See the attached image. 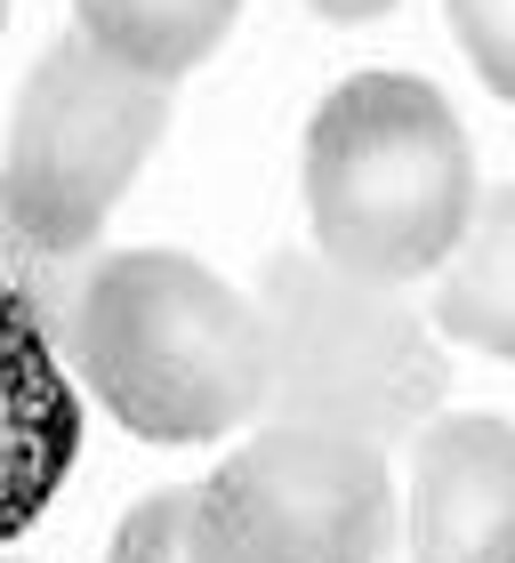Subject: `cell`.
Masks as SVG:
<instances>
[{
  "label": "cell",
  "mask_w": 515,
  "mask_h": 563,
  "mask_svg": "<svg viewBox=\"0 0 515 563\" xmlns=\"http://www.w3.org/2000/svg\"><path fill=\"white\" fill-rule=\"evenodd\" d=\"M315 16H330V24H371V16H386L395 0H306Z\"/></svg>",
  "instance_id": "12"
},
{
  "label": "cell",
  "mask_w": 515,
  "mask_h": 563,
  "mask_svg": "<svg viewBox=\"0 0 515 563\" xmlns=\"http://www.w3.org/2000/svg\"><path fill=\"white\" fill-rule=\"evenodd\" d=\"M443 16L468 65L483 73V89L515 106V0H443Z\"/></svg>",
  "instance_id": "11"
},
{
  "label": "cell",
  "mask_w": 515,
  "mask_h": 563,
  "mask_svg": "<svg viewBox=\"0 0 515 563\" xmlns=\"http://www.w3.org/2000/svg\"><path fill=\"white\" fill-rule=\"evenodd\" d=\"M73 9H81V41L89 48H106L113 65L177 89L194 65H210V48L226 33H234L242 0H73Z\"/></svg>",
  "instance_id": "9"
},
{
  "label": "cell",
  "mask_w": 515,
  "mask_h": 563,
  "mask_svg": "<svg viewBox=\"0 0 515 563\" xmlns=\"http://www.w3.org/2000/svg\"><path fill=\"white\" fill-rule=\"evenodd\" d=\"M33 290L73 387L145 443H218L266 411L258 306L186 250H89Z\"/></svg>",
  "instance_id": "1"
},
{
  "label": "cell",
  "mask_w": 515,
  "mask_h": 563,
  "mask_svg": "<svg viewBox=\"0 0 515 563\" xmlns=\"http://www.w3.org/2000/svg\"><path fill=\"white\" fill-rule=\"evenodd\" d=\"M169 130V89L65 33L24 73L0 153V242L24 274L89 258Z\"/></svg>",
  "instance_id": "4"
},
{
  "label": "cell",
  "mask_w": 515,
  "mask_h": 563,
  "mask_svg": "<svg viewBox=\"0 0 515 563\" xmlns=\"http://www.w3.org/2000/svg\"><path fill=\"white\" fill-rule=\"evenodd\" d=\"M106 563H201L194 555V492H145L129 516L113 523Z\"/></svg>",
  "instance_id": "10"
},
{
  "label": "cell",
  "mask_w": 515,
  "mask_h": 563,
  "mask_svg": "<svg viewBox=\"0 0 515 563\" xmlns=\"http://www.w3.org/2000/svg\"><path fill=\"white\" fill-rule=\"evenodd\" d=\"M395 540L386 451L266 419L194 483L201 563H379Z\"/></svg>",
  "instance_id": "5"
},
{
  "label": "cell",
  "mask_w": 515,
  "mask_h": 563,
  "mask_svg": "<svg viewBox=\"0 0 515 563\" xmlns=\"http://www.w3.org/2000/svg\"><path fill=\"white\" fill-rule=\"evenodd\" d=\"M315 250L371 282H419L475 210V145L419 73H354L315 106L298 153Z\"/></svg>",
  "instance_id": "2"
},
{
  "label": "cell",
  "mask_w": 515,
  "mask_h": 563,
  "mask_svg": "<svg viewBox=\"0 0 515 563\" xmlns=\"http://www.w3.org/2000/svg\"><path fill=\"white\" fill-rule=\"evenodd\" d=\"M81 459V387L48 330V306L0 242V548L48 516Z\"/></svg>",
  "instance_id": "6"
},
{
  "label": "cell",
  "mask_w": 515,
  "mask_h": 563,
  "mask_svg": "<svg viewBox=\"0 0 515 563\" xmlns=\"http://www.w3.org/2000/svg\"><path fill=\"white\" fill-rule=\"evenodd\" d=\"M435 322L459 346L515 363V186L475 194L451 258L435 266Z\"/></svg>",
  "instance_id": "8"
},
{
  "label": "cell",
  "mask_w": 515,
  "mask_h": 563,
  "mask_svg": "<svg viewBox=\"0 0 515 563\" xmlns=\"http://www.w3.org/2000/svg\"><path fill=\"white\" fill-rule=\"evenodd\" d=\"M258 339H266V411L282 427H322L354 443H403L435 419L451 363L403 282L330 266L322 250H282L258 274Z\"/></svg>",
  "instance_id": "3"
},
{
  "label": "cell",
  "mask_w": 515,
  "mask_h": 563,
  "mask_svg": "<svg viewBox=\"0 0 515 563\" xmlns=\"http://www.w3.org/2000/svg\"><path fill=\"white\" fill-rule=\"evenodd\" d=\"M0 563H24V555H0Z\"/></svg>",
  "instance_id": "14"
},
{
  "label": "cell",
  "mask_w": 515,
  "mask_h": 563,
  "mask_svg": "<svg viewBox=\"0 0 515 563\" xmlns=\"http://www.w3.org/2000/svg\"><path fill=\"white\" fill-rule=\"evenodd\" d=\"M410 563H515V419H435L410 467Z\"/></svg>",
  "instance_id": "7"
},
{
  "label": "cell",
  "mask_w": 515,
  "mask_h": 563,
  "mask_svg": "<svg viewBox=\"0 0 515 563\" xmlns=\"http://www.w3.org/2000/svg\"><path fill=\"white\" fill-rule=\"evenodd\" d=\"M0 24H9V0H0Z\"/></svg>",
  "instance_id": "13"
}]
</instances>
